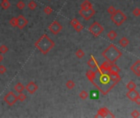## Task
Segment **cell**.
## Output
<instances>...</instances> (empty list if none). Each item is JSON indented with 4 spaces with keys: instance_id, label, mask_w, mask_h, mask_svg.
<instances>
[{
    "instance_id": "cell-1",
    "label": "cell",
    "mask_w": 140,
    "mask_h": 118,
    "mask_svg": "<svg viewBox=\"0 0 140 118\" xmlns=\"http://www.w3.org/2000/svg\"><path fill=\"white\" fill-rule=\"evenodd\" d=\"M96 71L99 75L98 80L97 79H93V80H91L90 82L93 83L95 80H98V83L97 82L94 85L96 86V88L103 95L107 94V93L116 85L117 83H116L114 80H112V79L111 78L108 71L107 72H102V71H99L98 70Z\"/></svg>"
},
{
    "instance_id": "cell-2",
    "label": "cell",
    "mask_w": 140,
    "mask_h": 118,
    "mask_svg": "<svg viewBox=\"0 0 140 118\" xmlns=\"http://www.w3.org/2000/svg\"><path fill=\"white\" fill-rule=\"evenodd\" d=\"M35 47L43 55H46L49 53V51L52 48L55 47V43L49 38L47 34L43 35L38 39L35 43Z\"/></svg>"
},
{
    "instance_id": "cell-3",
    "label": "cell",
    "mask_w": 140,
    "mask_h": 118,
    "mask_svg": "<svg viewBox=\"0 0 140 118\" xmlns=\"http://www.w3.org/2000/svg\"><path fill=\"white\" fill-rule=\"evenodd\" d=\"M102 54L103 57L107 61H108L110 63H115L122 56V53L114 44H110L103 52Z\"/></svg>"
},
{
    "instance_id": "cell-4",
    "label": "cell",
    "mask_w": 140,
    "mask_h": 118,
    "mask_svg": "<svg viewBox=\"0 0 140 118\" xmlns=\"http://www.w3.org/2000/svg\"><path fill=\"white\" fill-rule=\"evenodd\" d=\"M111 19L115 25H116L117 26H120L127 20V16L122 11L116 10L115 13L111 15Z\"/></svg>"
},
{
    "instance_id": "cell-5",
    "label": "cell",
    "mask_w": 140,
    "mask_h": 118,
    "mask_svg": "<svg viewBox=\"0 0 140 118\" xmlns=\"http://www.w3.org/2000/svg\"><path fill=\"white\" fill-rule=\"evenodd\" d=\"M103 30H104V28L98 21H94L88 28V31L90 32L94 37H98L103 32Z\"/></svg>"
},
{
    "instance_id": "cell-6",
    "label": "cell",
    "mask_w": 140,
    "mask_h": 118,
    "mask_svg": "<svg viewBox=\"0 0 140 118\" xmlns=\"http://www.w3.org/2000/svg\"><path fill=\"white\" fill-rule=\"evenodd\" d=\"M4 102L8 106H13L18 101L17 96L13 92H8L3 98Z\"/></svg>"
},
{
    "instance_id": "cell-7",
    "label": "cell",
    "mask_w": 140,
    "mask_h": 118,
    "mask_svg": "<svg viewBox=\"0 0 140 118\" xmlns=\"http://www.w3.org/2000/svg\"><path fill=\"white\" fill-rule=\"evenodd\" d=\"M79 13L84 19L86 20V21H88L94 16L95 10L93 8H89V9H82V8H80V11H79Z\"/></svg>"
},
{
    "instance_id": "cell-8",
    "label": "cell",
    "mask_w": 140,
    "mask_h": 118,
    "mask_svg": "<svg viewBox=\"0 0 140 118\" xmlns=\"http://www.w3.org/2000/svg\"><path fill=\"white\" fill-rule=\"evenodd\" d=\"M48 29L50 32L53 33V35H58V34L62 30V26H61L58 21H54L52 22L51 25L48 26Z\"/></svg>"
},
{
    "instance_id": "cell-9",
    "label": "cell",
    "mask_w": 140,
    "mask_h": 118,
    "mask_svg": "<svg viewBox=\"0 0 140 118\" xmlns=\"http://www.w3.org/2000/svg\"><path fill=\"white\" fill-rule=\"evenodd\" d=\"M111 116V117H115V116L113 114H111V112L107 108H100L98 111L97 115L95 116V117H107V116Z\"/></svg>"
},
{
    "instance_id": "cell-10",
    "label": "cell",
    "mask_w": 140,
    "mask_h": 118,
    "mask_svg": "<svg viewBox=\"0 0 140 118\" xmlns=\"http://www.w3.org/2000/svg\"><path fill=\"white\" fill-rule=\"evenodd\" d=\"M38 88H39L38 85L34 81H30L26 85V86L25 87V89H26V91L29 94H35L37 91Z\"/></svg>"
},
{
    "instance_id": "cell-11",
    "label": "cell",
    "mask_w": 140,
    "mask_h": 118,
    "mask_svg": "<svg viewBox=\"0 0 140 118\" xmlns=\"http://www.w3.org/2000/svg\"><path fill=\"white\" fill-rule=\"evenodd\" d=\"M27 24H28V20L23 15H20L17 17V26H16V27L19 28L20 30H22L24 29V27L26 26Z\"/></svg>"
},
{
    "instance_id": "cell-12",
    "label": "cell",
    "mask_w": 140,
    "mask_h": 118,
    "mask_svg": "<svg viewBox=\"0 0 140 118\" xmlns=\"http://www.w3.org/2000/svg\"><path fill=\"white\" fill-rule=\"evenodd\" d=\"M130 70L135 74L137 76H140V60L136 61L134 64L132 65Z\"/></svg>"
},
{
    "instance_id": "cell-13",
    "label": "cell",
    "mask_w": 140,
    "mask_h": 118,
    "mask_svg": "<svg viewBox=\"0 0 140 118\" xmlns=\"http://www.w3.org/2000/svg\"><path fill=\"white\" fill-rule=\"evenodd\" d=\"M87 64H88V66L90 67L91 69H97L98 67V61H96V59L94 58V57H93V55H91V57H90V58H89V60L88 61Z\"/></svg>"
},
{
    "instance_id": "cell-14",
    "label": "cell",
    "mask_w": 140,
    "mask_h": 118,
    "mask_svg": "<svg viewBox=\"0 0 140 118\" xmlns=\"http://www.w3.org/2000/svg\"><path fill=\"white\" fill-rule=\"evenodd\" d=\"M110 65H111V63L109 61H106L100 66H98L97 70L99 71H102V72H107V71H109V69H110Z\"/></svg>"
},
{
    "instance_id": "cell-15",
    "label": "cell",
    "mask_w": 140,
    "mask_h": 118,
    "mask_svg": "<svg viewBox=\"0 0 140 118\" xmlns=\"http://www.w3.org/2000/svg\"><path fill=\"white\" fill-rule=\"evenodd\" d=\"M139 95V93L138 91H136L135 89H133V90H129V92L126 94V96L127 98L133 101V102H134V100H135V98Z\"/></svg>"
},
{
    "instance_id": "cell-16",
    "label": "cell",
    "mask_w": 140,
    "mask_h": 118,
    "mask_svg": "<svg viewBox=\"0 0 140 118\" xmlns=\"http://www.w3.org/2000/svg\"><path fill=\"white\" fill-rule=\"evenodd\" d=\"M80 8L82 9H89L93 8V4L88 1V0H85L80 5Z\"/></svg>"
},
{
    "instance_id": "cell-17",
    "label": "cell",
    "mask_w": 140,
    "mask_h": 118,
    "mask_svg": "<svg viewBox=\"0 0 140 118\" xmlns=\"http://www.w3.org/2000/svg\"><path fill=\"white\" fill-rule=\"evenodd\" d=\"M14 89H15V90L17 92V93H21V92H23V90L25 89V86H24V85H23L22 83L18 82V83L14 86Z\"/></svg>"
},
{
    "instance_id": "cell-18",
    "label": "cell",
    "mask_w": 140,
    "mask_h": 118,
    "mask_svg": "<svg viewBox=\"0 0 140 118\" xmlns=\"http://www.w3.org/2000/svg\"><path fill=\"white\" fill-rule=\"evenodd\" d=\"M119 44L120 45H121L123 48H125L126 46L129 45V44H130V41H129V39L126 38V37H123L120 39L119 41Z\"/></svg>"
},
{
    "instance_id": "cell-19",
    "label": "cell",
    "mask_w": 140,
    "mask_h": 118,
    "mask_svg": "<svg viewBox=\"0 0 140 118\" xmlns=\"http://www.w3.org/2000/svg\"><path fill=\"white\" fill-rule=\"evenodd\" d=\"M109 71H113V72H117V73H120V67H119L118 66H117L116 63H111Z\"/></svg>"
},
{
    "instance_id": "cell-20",
    "label": "cell",
    "mask_w": 140,
    "mask_h": 118,
    "mask_svg": "<svg viewBox=\"0 0 140 118\" xmlns=\"http://www.w3.org/2000/svg\"><path fill=\"white\" fill-rule=\"evenodd\" d=\"M107 37L108 39H110L111 40H113V39H115L116 37H117V33L115 31V30H110L108 33H107Z\"/></svg>"
},
{
    "instance_id": "cell-21",
    "label": "cell",
    "mask_w": 140,
    "mask_h": 118,
    "mask_svg": "<svg viewBox=\"0 0 140 118\" xmlns=\"http://www.w3.org/2000/svg\"><path fill=\"white\" fill-rule=\"evenodd\" d=\"M136 87H137L136 84L132 80H130V82H129L126 85V88L128 89V90H133V89H135Z\"/></svg>"
},
{
    "instance_id": "cell-22",
    "label": "cell",
    "mask_w": 140,
    "mask_h": 118,
    "mask_svg": "<svg viewBox=\"0 0 140 118\" xmlns=\"http://www.w3.org/2000/svg\"><path fill=\"white\" fill-rule=\"evenodd\" d=\"M1 7L3 9L7 10L11 7V3H10V2L8 1V0H3V2L1 3Z\"/></svg>"
},
{
    "instance_id": "cell-23",
    "label": "cell",
    "mask_w": 140,
    "mask_h": 118,
    "mask_svg": "<svg viewBox=\"0 0 140 118\" xmlns=\"http://www.w3.org/2000/svg\"><path fill=\"white\" fill-rule=\"evenodd\" d=\"M66 88L68 89H74L75 86V84L73 80H67L66 83Z\"/></svg>"
},
{
    "instance_id": "cell-24",
    "label": "cell",
    "mask_w": 140,
    "mask_h": 118,
    "mask_svg": "<svg viewBox=\"0 0 140 118\" xmlns=\"http://www.w3.org/2000/svg\"><path fill=\"white\" fill-rule=\"evenodd\" d=\"M79 96H80V98L81 99L85 100V99L88 97V93L87 91H85V90H82V91L80 93Z\"/></svg>"
},
{
    "instance_id": "cell-25",
    "label": "cell",
    "mask_w": 140,
    "mask_h": 118,
    "mask_svg": "<svg viewBox=\"0 0 140 118\" xmlns=\"http://www.w3.org/2000/svg\"><path fill=\"white\" fill-rule=\"evenodd\" d=\"M75 55H76V57L78 58H82L85 55V52L83 51L82 49H78L77 51H76V53H75Z\"/></svg>"
},
{
    "instance_id": "cell-26",
    "label": "cell",
    "mask_w": 140,
    "mask_h": 118,
    "mask_svg": "<svg viewBox=\"0 0 140 118\" xmlns=\"http://www.w3.org/2000/svg\"><path fill=\"white\" fill-rule=\"evenodd\" d=\"M16 8H17L19 10H23L26 8V3L23 1H19L17 3H16Z\"/></svg>"
},
{
    "instance_id": "cell-27",
    "label": "cell",
    "mask_w": 140,
    "mask_h": 118,
    "mask_svg": "<svg viewBox=\"0 0 140 118\" xmlns=\"http://www.w3.org/2000/svg\"><path fill=\"white\" fill-rule=\"evenodd\" d=\"M28 8L30 10H35L37 8V3L35 1H30V3H28Z\"/></svg>"
},
{
    "instance_id": "cell-28",
    "label": "cell",
    "mask_w": 140,
    "mask_h": 118,
    "mask_svg": "<svg viewBox=\"0 0 140 118\" xmlns=\"http://www.w3.org/2000/svg\"><path fill=\"white\" fill-rule=\"evenodd\" d=\"M43 12H44V13L47 14V15H50V14L53 13V8L51 7L47 6V7H45V8H43Z\"/></svg>"
},
{
    "instance_id": "cell-29",
    "label": "cell",
    "mask_w": 140,
    "mask_h": 118,
    "mask_svg": "<svg viewBox=\"0 0 140 118\" xmlns=\"http://www.w3.org/2000/svg\"><path fill=\"white\" fill-rule=\"evenodd\" d=\"M8 51V47L5 44H2L0 45V53H6Z\"/></svg>"
},
{
    "instance_id": "cell-30",
    "label": "cell",
    "mask_w": 140,
    "mask_h": 118,
    "mask_svg": "<svg viewBox=\"0 0 140 118\" xmlns=\"http://www.w3.org/2000/svg\"><path fill=\"white\" fill-rule=\"evenodd\" d=\"M17 98H18V100L20 101V102H21V103H23L24 101L26 99V94H23V93H19V95L17 96Z\"/></svg>"
},
{
    "instance_id": "cell-31",
    "label": "cell",
    "mask_w": 140,
    "mask_h": 118,
    "mask_svg": "<svg viewBox=\"0 0 140 118\" xmlns=\"http://www.w3.org/2000/svg\"><path fill=\"white\" fill-rule=\"evenodd\" d=\"M9 22H10V25L12 27H16V26H17V17H12L10 20Z\"/></svg>"
},
{
    "instance_id": "cell-32",
    "label": "cell",
    "mask_w": 140,
    "mask_h": 118,
    "mask_svg": "<svg viewBox=\"0 0 140 118\" xmlns=\"http://www.w3.org/2000/svg\"><path fill=\"white\" fill-rule=\"evenodd\" d=\"M131 116L133 117V118L139 117V116H140V112H139L138 110H133V111L131 112Z\"/></svg>"
},
{
    "instance_id": "cell-33",
    "label": "cell",
    "mask_w": 140,
    "mask_h": 118,
    "mask_svg": "<svg viewBox=\"0 0 140 118\" xmlns=\"http://www.w3.org/2000/svg\"><path fill=\"white\" fill-rule=\"evenodd\" d=\"M74 29L75 30V31H77V32H80V31H82L83 30V29H84V26H83V25L82 24H78L77 26H75V27H74Z\"/></svg>"
},
{
    "instance_id": "cell-34",
    "label": "cell",
    "mask_w": 140,
    "mask_h": 118,
    "mask_svg": "<svg viewBox=\"0 0 140 118\" xmlns=\"http://www.w3.org/2000/svg\"><path fill=\"white\" fill-rule=\"evenodd\" d=\"M80 22L78 21V19H76V18H73L71 21V25L73 27H75V26H77L78 24H80Z\"/></svg>"
},
{
    "instance_id": "cell-35",
    "label": "cell",
    "mask_w": 140,
    "mask_h": 118,
    "mask_svg": "<svg viewBox=\"0 0 140 118\" xmlns=\"http://www.w3.org/2000/svg\"><path fill=\"white\" fill-rule=\"evenodd\" d=\"M133 15L134 16H140V8H134L133 11Z\"/></svg>"
},
{
    "instance_id": "cell-36",
    "label": "cell",
    "mask_w": 140,
    "mask_h": 118,
    "mask_svg": "<svg viewBox=\"0 0 140 118\" xmlns=\"http://www.w3.org/2000/svg\"><path fill=\"white\" fill-rule=\"evenodd\" d=\"M116 8L113 7V6H110V7H108V8H107V13H109V14H111V15H112L113 13H115V12H116Z\"/></svg>"
},
{
    "instance_id": "cell-37",
    "label": "cell",
    "mask_w": 140,
    "mask_h": 118,
    "mask_svg": "<svg viewBox=\"0 0 140 118\" xmlns=\"http://www.w3.org/2000/svg\"><path fill=\"white\" fill-rule=\"evenodd\" d=\"M7 71V68L5 67V66L3 65H0V74L3 75L5 72Z\"/></svg>"
},
{
    "instance_id": "cell-38",
    "label": "cell",
    "mask_w": 140,
    "mask_h": 118,
    "mask_svg": "<svg viewBox=\"0 0 140 118\" xmlns=\"http://www.w3.org/2000/svg\"><path fill=\"white\" fill-rule=\"evenodd\" d=\"M134 102H135L136 104L140 105V95H138V96L135 98V100H134Z\"/></svg>"
},
{
    "instance_id": "cell-39",
    "label": "cell",
    "mask_w": 140,
    "mask_h": 118,
    "mask_svg": "<svg viewBox=\"0 0 140 118\" xmlns=\"http://www.w3.org/2000/svg\"><path fill=\"white\" fill-rule=\"evenodd\" d=\"M3 61V55L1 54V53H0V63H2Z\"/></svg>"
}]
</instances>
